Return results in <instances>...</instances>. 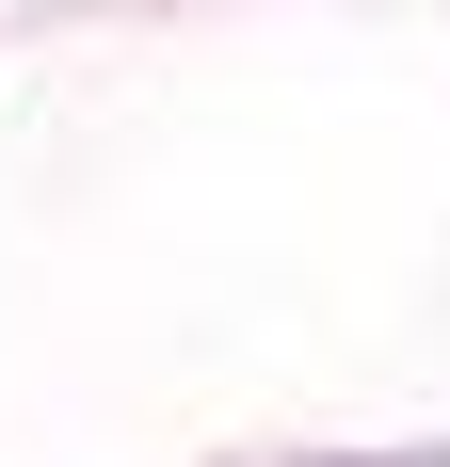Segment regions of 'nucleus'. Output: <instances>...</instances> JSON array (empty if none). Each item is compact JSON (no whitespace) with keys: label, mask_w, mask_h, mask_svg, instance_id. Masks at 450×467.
<instances>
[{"label":"nucleus","mask_w":450,"mask_h":467,"mask_svg":"<svg viewBox=\"0 0 450 467\" xmlns=\"http://www.w3.org/2000/svg\"><path fill=\"white\" fill-rule=\"evenodd\" d=\"M403 467H435V451H403Z\"/></svg>","instance_id":"1"}]
</instances>
